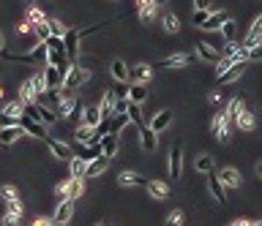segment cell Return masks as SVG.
Here are the masks:
<instances>
[{
    "label": "cell",
    "instance_id": "6da1fadb",
    "mask_svg": "<svg viewBox=\"0 0 262 226\" xmlns=\"http://www.w3.org/2000/svg\"><path fill=\"white\" fill-rule=\"evenodd\" d=\"M6 60H14V63H36V65H49V46H46V41H38L30 52H25V55H11V52H6Z\"/></svg>",
    "mask_w": 262,
    "mask_h": 226
},
{
    "label": "cell",
    "instance_id": "7a4b0ae2",
    "mask_svg": "<svg viewBox=\"0 0 262 226\" xmlns=\"http://www.w3.org/2000/svg\"><path fill=\"white\" fill-rule=\"evenodd\" d=\"M46 46H49V63L52 65L69 63V55H66V38L63 36H55V33H52V36L46 38Z\"/></svg>",
    "mask_w": 262,
    "mask_h": 226
},
{
    "label": "cell",
    "instance_id": "3957f363",
    "mask_svg": "<svg viewBox=\"0 0 262 226\" xmlns=\"http://www.w3.org/2000/svg\"><path fill=\"white\" fill-rule=\"evenodd\" d=\"M87 77H90V71H85V68H79V65L71 63V68H69V74H66V79H63V88H60V93L69 96V90H77Z\"/></svg>",
    "mask_w": 262,
    "mask_h": 226
},
{
    "label": "cell",
    "instance_id": "277c9868",
    "mask_svg": "<svg viewBox=\"0 0 262 226\" xmlns=\"http://www.w3.org/2000/svg\"><path fill=\"white\" fill-rule=\"evenodd\" d=\"M197 52H183V55H170V57H164V60H159L153 68H175V65H191V63H197Z\"/></svg>",
    "mask_w": 262,
    "mask_h": 226
},
{
    "label": "cell",
    "instance_id": "5b68a950",
    "mask_svg": "<svg viewBox=\"0 0 262 226\" xmlns=\"http://www.w3.org/2000/svg\"><path fill=\"white\" fill-rule=\"evenodd\" d=\"M25 134H28V131H25L19 123L17 125H0V144H3V147H11V144L19 142Z\"/></svg>",
    "mask_w": 262,
    "mask_h": 226
},
{
    "label": "cell",
    "instance_id": "8992f818",
    "mask_svg": "<svg viewBox=\"0 0 262 226\" xmlns=\"http://www.w3.org/2000/svg\"><path fill=\"white\" fill-rule=\"evenodd\" d=\"M230 117H227V112H219L216 117H213V125H211V131H213V136L219 139V142H227L230 139Z\"/></svg>",
    "mask_w": 262,
    "mask_h": 226
},
{
    "label": "cell",
    "instance_id": "52a82bcc",
    "mask_svg": "<svg viewBox=\"0 0 262 226\" xmlns=\"http://www.w3.org/2000/svg\"><path fill=\"white\" fill-rule=\"evenodd\" d=\"M19 125H22L30 136H36V139H46V136H49V134H46V125L41 120H33V117L25 115V112H22V117H19Z\"/></svg>",
    "mask_w": 262,
    "mask_h": 226
},
{
    "label": "cell",
    "instance_id": "ba28073f",
    "mask_svg": "<svg viewBox=\"0 0 262 226\" xmlns=\"http://www.w3.org/2000/svg\"><path fill=\"white\" fill-rule=\"evenodd\" d=\"M44 142H46V147H49V153H52V156H55V158H60V161H71V158H74V150H71L66 142H60V139L46 136Z\"/></svg>",
    "mask_w": 262,
    "mask_h": 226
},
{
    "label": "cell",
    "instance_id": "9c48e42d",
    "mask_svg": "<svg viewBox=\"0 0 262 226\" xmlns=\"http://www.w3.org/2000/svg\"><path fill=\"white\" fill-rule=\"evenodd\" d=\"M197 55L202 57L205 63H219L224 57V52H219L211 41H197Z\"/></svg>",
    "mask_w": 262,
    "mask_h": 226
},
{
    "label": "cell",
    "instance_id": "30bf717a",
    "mask_svg": "<svg viewBox=\"0 0 262 226\" xmlns=\"http://www.w3.org/2000/svg\"><path fill=\"white\" fill-rule=\"evenodd\" d=\"M207 191H211V196L216 199L219 204H224L227 202V194H224V183L219 180V175H213V172H207Z\"/></svg>",
    "mask_w": 262,
    "mask_h": 226
},
{
    "label": "cell",
    "instance_id": "8fae6325",
    "mask_svg": "<svg viewBox=\"0 0 262 226\" xmlns=\"http://www.w3.org/2000/svg\"><path fill=\"white\" fill-rule=\"evenodd\" d=\"M71 215H74V199H60L55 215H52V221H55V223H69Z\"/></svg>",
    "mask_w": 262,
    "mask_h": 226
},
{
    "label": "cell",
    "instance_id": "7c38bea8",
    "mask_svg": "<svg viewBox=\"0 0 262 226\" xmlns=\"http://www.w3.org/2000/svg\"><path fill=\"white\" fill-rule=\"evenodd\" d=\"M180 172H183V147H180V144H175V147L170 150V177L178 180Z\"/></svg>",
    "mask_w": 262,
    "mask_h": 226
},
{
    "label": "cell",
    "instance_id": "4fadbf2b",
    "mask_svg": "<svg viewBox=\"0 0 262 226\" xmlns=\"http://www.w3.org/2000/svg\"><path fill=\"white\" fill-rule=\"evenodd\" d=\"M243 68H246V63H230V65H227V68L219 74V85H230V82H235V79H240Z\"/></svg>",
    "mask_w": 262,
    "mask_h": 226
},
{
    "label": "cell",
    "instance_id": "5bb4252c",
    "mask_svg": "<svg viewBox=\"0 0 262 226\" xmlns=\"http://www.w3.org/2000/svg\"><path fill=\"white\" fill-rule=\"evenodd\" d=\"M139 144H142V150H147V153L156 150L159 139H156V131H153V125H142V128H139Z\"/></svg>",
    "mask_w": 262,
    "mask_h": 226
},
{
    "label": "cell",
    "instance_id": "9a60e30c",
    "mask_svg": "<svg viewBox=\"0 0 262 226\" xmlns=\"http://www.w3.org/2000/svg\"><path fill=\"white\" fill-rule=\"evenodd\" d=\"M66 55H69V60L79 55V38H82V33L79 30H66Z\"/></svg>",
    "mask_w": 262,
    "mask_h": 226
},
{
    "label": "cell",
    "instance_id": "2e32d148",
    "mask_svg": "<svg viewBox=\"0 0 262 226\" xmlns=\"http://www.w3.org/2000/svg\"><path fill=\"white\" fill-rule=\"evenodd\" d=\"M227 19H230V14H227V11H216V14H211L202 25H199V28L207 30V33H216V30H221V25H224Z\"/></svg>",
    "mask_w": 262,
    "mask_h": 226
},
{
    "label": "cell",
    "instance_id": "e0dca14e",
    "mask_svg": "<svg viewBox=\"0 0 262 226\" xmlns=\"http://www.w3.org/2000/svg\"><path fill=\"white\" fill-rule=\"evenodd\" d=\"M118 147H120V139H118L115 131H110V134L101 136V150H104L107 158H115L118 156Z\"/></svg>",
    "mask_w": 262,
    "mask_h": 226
},
{
    "label": "cell",
    "instance_id": "ac0fdd59",
    "mask_svg": "<svg viewBox=\"0 0 262 226\" xmlns=\"http://www.w3.org/2000/svg\"><path fill=\"white\" fill-rule=\"evenodd\" d=\"M55 109H58V115H60V117H66V120H69L71 115H77V112L82 109V104H79L77 98H63V101H60V104L55 106Z\"/></svg>",
    "mask_w": 262,
    "mask_h": 226
},
{
    "label": "cell",
    "instance_id": "d6986e66",
    "mask_svg": "<svg viewBox=\"0 0 262 226\" xmlns=\"http://www.w3.org/2000/svg\"><path fill=\"white\" fill-rule=\"evenodd\" d=\"M112 158H107V156H98V158H93V161H87V172H85V177H98V175H104V169L110 166Z\"/></svg>",
    "mask_w": 262,
    "mask_h": 226
},
{
    "label": "cell",
    "instance_id": "ffe728a7",
    "mask_svg": "<svg viewBox=\"0 0 262 226\" xmlns=\"http://www.w3.org/2000/svg\"><path fill=\"white\" fill-rule=\"evenodd\" d=\"M110 74L115 82H129L131 79V71H129V65H126L123 60H112L110 63Z\"/></svg>",
    "mask_w": 262,
    "mask_h": 226
},
{
    "label": "cell",
    "instance_id": "44dd1931",
    "mask_svg": "<svg viewBox=\"0 0 262 226\" xmlns=\"http://www.w3.org/2000/svg\"><path fill=\"white\" fill-rule=\"evenodd\" d=\"M77 156L85 158V161H93V158L104 156V150H101V144H82V142H77Z\"/></svg>",
    "mask_w": 262,
    "mask_h": 226
},
{
    "label": "cell",
    "instance_id": "7402d4cb",
    "mask_svg": "<svg viewBox=\"0 0 262 226\" xmlns=\"http://www.w3.org/2000/svg\"><path fill=\"white\" fill-rule=\"evenodd\" d=\"M170 123H172V112L170 109H161L159 115L150 117V125H153V131H156V134H161L164 128H170Z\"/></svg>",
    "mask_w": 262,
    "mask_h": 226
},
{
    "label": "cell",
    "instance_id": "603a6c76",
    "mask_svg": "<svg viewBox=\"0 0 262 226\" xmlns=\"http://www.w3.org/2000/svg\"><path fill=\"white\" fill-rule=\"evenodd\" d=\"M147 191H150V196L153 199H170V185L167 183H161V180H147V185H145Z\"/></svg>",
    "mask_w": 262,
    "mask_h": 226
},
{
    "label": "cell",
    "instance_id": "cb8c5ba5",
    "mask_svg": "<svg viewBox=\"0 0 262 226\" xmlns=\"http://www.w3.org/2000/svg\"><path fill=\"white\" fill-rule=\"evenodd\" d=\"M219 180L224 183V188H240V175L232 169V166H227V169L219 172Z\"/></svg>",
    "mask_w": 262,
    "mask_h": 226
},
{
    "label": "cell",
    "instance_id": "d4e9b609",
    "mask_svg": "<svg viewBox=\"0 0 262 226\" xmlns=\"http://www.w3.org/2000/svg\"><path fill=\"white\" fill-rule=\"evenodd\" d=\"M115 101H118V93L115 90H107L104 98H101V104H98L104 117H115Z\"/></svg>",
    "mask_w": 262,
    "mask_h": 226
},
{
    "label": "cell",
    "instance_id": "484cf974",
    "mask_svg": "<svg viewBox=\"0 0 262 226\" xmlns=\"http://www.w3.org/2000/svg\"><path fill=\"white\" fill-rule=\"evenodd\" d=\"M82 191H85V177H69V188H66V199H77V196H82Z\"/></svg>",
    "mask_w": 262,
    "mask_h": 226
},
{
    "label": "cell",
    "instance_id": "4316f807",
    "mask_svg": "<svg viewBox=\"0 0 262 226\" xmlns=\"http://www.w3.org/2000/svg\"><path fill=\"white\" fill-rule=\"evenodd\" d=\"M235 123L240 125V131H254V125H257V120H254V115H251V112L246 109V106H243V109L238 112V117H235Z\"/></svg>",
    "mask_w": 262,
    "mask_h": 226
},
{
    "label": "cell",
    "instance_id": "83f0119b",
    "mask_svg": "<svg viewBox=\"0 0 262 226\" xmlns=\"http://www.w3.org/2000/svg\"><path fill=\"white\" fill-rule=\"evenodd\" d=\"M129 71H131V82H147V79L153 77V68H150V65H145V63L134 65V68H129Z\"/></svg>",
    "mask_w": 262,
    "mask_h": 226
},
{
    "label": "cell",
    "instance_id": "f1b7e54d",
    "mask_svg": "<svg viewBox=\"0 0 262 226\" xmlns=\"http://www.w3.org/2000/svg\"><path fill=\"white\" fill-rule=\"evenodd\" d=\"M101 106H87V109L82 112V123H87V125H93L96 128L98 123H101Z\"/></svg>",
    "mask_w": 262,
    "mask_h": 226
},
{
    "label": "cell",
    "instance_id": "f546056e",
    "mask_svg": "<svg viewBox=\"0 0 262 226\" xmlns=\"http://www.w3.org/2000/svg\"><path fill=\"white\" fill-rule=\"evenodd\" d=\"M118 183L120 185H147V177L137 175V172H120Z\"/></svg>",
    "mask_w": 262,
    "mask_h": 226
},
{
    "label": "cell",
    "instance_id": "4dcf8cb0",
    "mask_svg": "<svg viewBox=\"0 0 262 226\" xmlns=\"http://www.w3.org/2000/svg\"><path fill=\"white\" fill-rule=\"evenodd\" d=\"M259 41H262V17L254 19L251 30H248V36H246V46H254V44H259Z\"/></svg>",
    "mask_w": 262,
    "mask_h": 226
},
{
    "label": "cell",
    "instance_id": "1f68e13d",
    "mask_svg": "<svg viewBox=\"0 0 262 226\" xmlns=\"http://www.w3.org/2000/svg\"><path fill=\"white\" fill-rule=\"evenodd\" d=\"M194 169L207 175V172H213V156H207V153H199L197 158H194Z\"/></svg>",
    "mask_w": 262,
    "mask_h": 226
},
{
    "label": "cell",
    "instance_id": "d6a6232c",
    "mask_svg": "<svg viewBox=\"0 0 262 226\" xmlns=\"http://www.w3.org/2000/svg\"><path fill=\"white\" fill-rule=\"evenodd\" d=\"M129 120H131L129 112H118V115L112 117V128H110V131H115V134H123V131L129 128Z\"/></svg>",
    "mask_w": 262,
    "mask_h": 226
},
{
    "label": "cell",
    "instance_id": "836d02e7",
    "mask_svg": "<svg viewBox=\"0 0 262 226\" xmlns=\"http://www.w3.org/2000/svg\"><path fill=\"white\" fill-rule=\"evenodd\" d=\"M129 98H131V101H137V104H142L145 98H147V88H145V82H134L131 88H129Z\"/></svg>",
    "mask_w": 262,
    "mask_h": 226
},
{
    "label": "cell",
    "instance_id": "e575fe53",
    "mask_svg": "<svg viewBox=\"0 0 262 226\" xmlns=\"http://www.w3.org/2000/svg\"><path fill=\"white\" fill-rule=\"evenodd\" d=\"M126 112H129L131 123L142 128V125H145V123H142V104H137V101H131V98H129V109H126Z\"/></svg>",
    "mask_w": 262,
    "mask_h": 226
},
{
    "label": "cell",
    "instance_id": "d590c367",
    "mask_svg": "<svg viewBox=\"0 0 262 226\" xmlns=\"http://www.w3.org/2000/svg\"><path fill=\"white\" fill-rule=\"evenodd\" d=\"M156 11H159V6L153 3V0H147V3L139 6V19H142V22H150V19L156 17Z\"/></svg>",
    "mask_w": 262,
    "mask_h": 226
},
{
    "label": "cell",
    "instance_id": "8d00e7d4",
    "mask_svg": "<svg viewBox=\"0 0 262 226\" xmlns=\"http://www.w3.org/2000/svg\"><path fill=\"white\" fill-rule=\"evenodd\" d=\"M69 164H71V175H74V177H85V172H87V161H85V158L74 156Z\"/></svg>",
    "mask_w": 262,
    "mask_h": 226
},
{
    "label": "cell",
    "instance_id": "74e56055",
    "mask_svg": "<svg viewBox=\"0 0 262 226\" xmlns=\"http://www.w3.org/2000/svg\"><path fill=\"white\" fill-rule=\"evenodd\" d=\"M235 33H238V25H235L232 19H227V22L221 25V38H224V44L227 41H235Z\"/></svg>",
    "mask_w": 262,
    "mask_h": 226
},
{
    "label": "cell",
    "instance_id": "f35d334b",
    "mask_svg": "<svg viewBox=\"0 0 262 226\" xmlns=\"http://www.w3.org/2000/svg\"><path fill=\"white\" fill-rule=\"evenodd\" d=\"M161 25H164L167 33H178L180 30V22H178V17H175V14H164V17H161Z\"/></svg>",
    "mask_w": 262,
    "mask_h": 226
},
{
    "label": "cell",
    "instance_id": "ab89813d",
    "mask_svg": "<svg viewBox=\"0 0 262 226\" xmlns=\"http://www.w3.org/2000/svg\"><path fill=\"white\" fill-rule=\"evenodd\" d=\"M33 30H36V38H38V41H46V38L52 36L49 19H44V22H38V25H36V28H33Z\"/></svg>",
    "mask_w": 262,
    "mask_h": 226
},
{
    "label": "cell",
    "instance_id": "60d3db41",
    "mask_svg": "<svg viewBox=\"0 0 262 226\" xmlns=\"http://www.w3.org/2000/svg\"><path fill=\"white\" fill-rule=\"evenodd\" d=\"M243 98H232L230 101V106H227V117H230V120H235V117H238V112L243 109Z\"/></svg>",
    "mask_w": 262,
    "mask_h": 226
},
{
    "label": "cell",
    "instance_id": "b9f144b4",
    "mask_svg": "<svg viewBox=\"0 0 262 226\" xmlns=\"http://www.w3.org/2000/svg\"><path fill=\"white\" fill-rule=\"evenodd\" d=\"M28 19H30V25H33V28H36V25L38 22H44V11L41 9H36V6H30V9H28Z\"/></svg>",
    "mask_w": 262,
    "mask_h": 226
},
{
    "label": "cell",
    "instance_id": "7bdbcfd3",
    "mask_svg": "<svg viewBox=\"0 0 262 226\" xmlns=\"http://www.w3.org/2000/svg\"><path fill=\"white\" fill-rule=\"evenodd\" d=\"M33 79V88H36V93L38 96H44L46 93V77L44 74H36V77H30Z\"/></svg>",
    "mask_w": 262,
    "mask_h": 226
},
{
    "label": "cell",
    "instance_id": "ee69618b",
    "mask_svg": "<svg viewBox=\"0 0 262 226\" xmlns=\"http://www.w3.org/2000/svg\"><path fill=\"white\" fill-rule=\"evenodd\" d=\"M0 199H3V202H11V199H17L14 185H3V188H0Z\"/></svg>",
    "mask_w": 262,
    "mask_h": 226
},
{
    "label": "cell",
    "instance_id": "f6af8a7d",
    "mask_svg": "<svg viewBox=\"0 0 262 226\" xmlns=\"http://www.w3.org/2000/svg\"><path fill=\"white\" fill-rule=\"evenodd\" d=\"M248 60H262V41L248 46Z\"/></svg>",
    "mask_w": 262,
    "mask_h": 226
},
{
    "label": "cell",
    "instance_id": "bcb514c9",
    "mask_svg": "<svg viewBox=\"0 0 262 226\" xmlns=\"http://www.w3.org/2000/svg\"><path fill=\"white\" fill-rule=\"evenodd\" d=\"M6 212H17V215H22V202H19V199L6 202Z\"/></svg>",
    "mask_w": 262,
    "mask_h": 226
},
{
    "label": "cell",
    "instance_id": "7dc6e473",
    "mask_svg": "<svg viewBox=\"0 0 262 226\" xmlns=\"http://www.w3.org/2000/svg\"><path fill=\"white\" fill-rule=\"evenodd\" d=\"M167 223H172V226H180V223H183V212H180V210H172L170 215H167Z\"/></svg>",
    "mask_w": 262,
    "mask_h": 226
},
{
    "label": "cell",
    "instance_id": "c3c4849f",
    "mask_svg": "<svg viewBox=\"0 0 262 226\" xmlns=\"http://www.w3.org/2000/svg\"><path fill=\"white\" fill-rule=\"evenodd\" d=\"M207 17H211V11H207V9H197V11H194V25H202Z\"/></svg>",
    "mask_w": 262,
    "mask_h": 226
},
{
    "label": "cell",
    "instance_id": "681fc988",
    "mask_svg": "<svg viewBox=\"0 0 262 226\" xmlns=\"http://www.w3.org/2000/svg\"><path fill=\"white\" fill-rule=\"evenodd\" d=\"M19 218H22V215H17V212H6V215H3V223H6V226H17V223H22Z\"/></svg>",
    "mask_w": 262,
    "mask_h": 226
},
{
    "label": "cell",
    "instance_id": "f907efd6",
    "mask_svg": "<svg viewBox=\"0 0 262 226\" xmlns=\"http://www.w3.org/2000/svg\"><path fill=\"white\" fill-rule=\"evenodd\" d=\"M49 28H52L55 36H66V25H60L58 19H49Z\"/></svg>",
    "mask_w": 262,
    "mask_h": 226
},
{
    "label": "cell",
    "instance_id": "816d5d0a",
    "mask_svg": "<svg viewBox=\"0 0 262 226\" xmlns=\"http://www.w3.org/2000/svg\"><path fill=\"white\" fill-rule=\"evenodd\" d=\"M30 30H33V25H30V19H28V17H25V19H22V22H19V25H17V33H19V36H22V33H30Z\"/></svg>",
    "mask_w": 262,
    "mask_h": 226
},
{
    "label": "cell",
    "instance_id": "f5cc1de1",
    "mask_svg": "<svg viewBox=\"0 0 262 226\" xmlns=\"http://www.w3.org/2000/svg\"><path fill=\"white\" fill-rule=\"evenodd\" d=\"M66 188H69V177H66V180H60V183H58V188H55L58 199H66Z\"/></svg>",
    "mask_w": 262,
    "mask_h": 226
},
{
    "label": "cell",
    "instance_id": "db71d44e",
    "mask_svg": "<svg viewBox=\"0 0 262 226\" xmlns=\"http://www.w3.org/2000/svg\"><path fill=\"white\" fill-rule=\"evenodd\" d=\"M17 123H19V117H14V115H6V112L0 115V125H17Z\"/></svg>",
    "mask_w": 262,
    "mask_h": 226
},
{
    "label": "cell",
    "instance_id": "11a10c76",
    "mask_svg": "<svg viewBox=\"0 0 262 226\" xmlns=\"http://www.w3.org/2000/svg\"><path fill=\"white\" fill-rule=\"evenodd\" d=\"M33 223H36V226H49V223H55V221H52V218H36Z\"/></svg>",
    "mask_w": 262,
    "mask_h": 226
},
{
    "label": "cell",
    "instance_id": "9f6ffc18",
    "mask_svg": "<svg viewBox=\"0 0 262 226\" xmlns=\"http://www.w3.org/2000/svg\"><path fill=\"white\" fill-rule=\"evenodd\" d=\"M197 3V9H211V0H194Z\"/></svg>",
    "mask_w": 262,
    "mask_h": 226
},
{
    "label": "cell",
    "instance_id": "6f0895ef",
    "mask_svg": "<svg viewBox=\"0 0 262 226\" xmlns=\"http://www.w3.org/2000/svg\"><path fill=\"white\" fill-rule=\"evenodd\" d=\"M232 223H235V226H248V223H254V221H246V218H235Z\"/></svg>",
    "mask_w": 262,
    "mask_h": 226
},
{
    "label": "cell",
    "instance_id": "680465c9",
    "mask_svg": "<svg viewBox=\"0 0 262 226\" xmlns=\"http://www.w3.org/2000/svg\"><path fill=\"white\" fill-rule=\"evenodd\" d=\"M3 49H6V36L0 33V52H3Z\"/></svg>",
    "mask_w": 262,
    "mask_h": 226
},
{
    "label": "cell",
    "instance_id": "91938a15",
    "mask_svg": "<svg viewBox=\"0 0 262 226\" xmlns=\"http://www.w3.org/2000/svg\"><path fill=\"white\" fill-rule=\"evenodd\" d=\"M134 3H137V9H139V6H142V3H147V0H134Z\"/></svg>",
    "mask_w": 262,
    "mask_h": 226
},
{
    "label": "cell",
    "instance_id": "94428289",
    "mask_svg": "<svg viewBox=\"0 0 262 226\" xmlns=\"http://www.w3.org/2000/svg\"><path fill=\"white\" fill-rule=\"evenodd\" d=\"M153 3H156V6H164V3H167V0H153Z\"/></svg>",
    "mask_w": 262,
    "mask_h": 226
},
{
    "label": "cell",
    "instance_id": "6125c7cd",
    "mask_svg": "<svg viewBox=\"0 0 262 226\" xmlns=\"http://www.w3.org/2000/svg\"><path fill=\"white\" fill-rule=\"evenodd\" d=\"M257 175H259V177H262V164H259V166H257Z\"/></svg>",
    "mask_w": 262,
    "mask_h": 226
},
{
    "label": "cell",
    "instance_id": "be15d7a7",
    "mask_svg": "<svg viewBox=\"0 0 262 226\" xmlns=\"http://www.w3.org/2000/svg\"><path fill=\"white\" fill-rule=\"evenodd\" d=\"M0 98H3V85H0Z\"/></svg>",
    "mask_w": 262,
    "mask_h": 226
},
{
    "label": "cell",
    "instance_id": "e7e4bbea",
    "mask_svg": "<svg viewBox=\"0 0 262 226\" xmlns=\"http://www.w3.org/2000/svg\"><path fill=\"white\" fill-rule=\"evenodd\" d=\"M28 3H30V6H33V3H36V0H28Z\"/></svg>",
    "mask_w": 262,
    "mask_h": 226
}]
</instances>
